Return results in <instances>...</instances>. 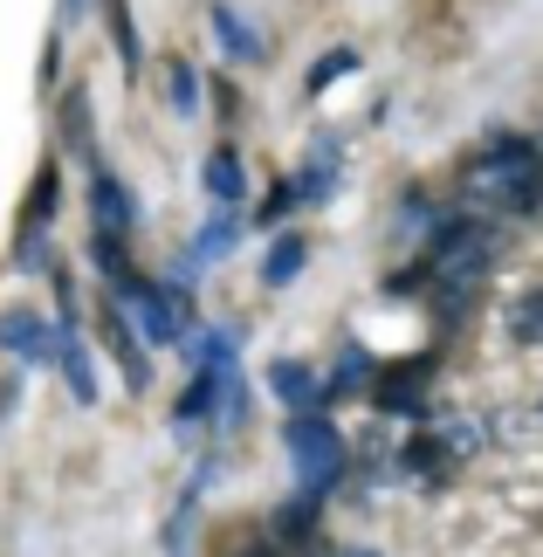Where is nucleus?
Instances as JSON below:
<instances>
[{
    "label": "nucleus",
    "instance_id": "nucleus-1",
    "mask_svg": "<svg viewBox=\"0 0 543 557\" xmlns=\"http://www.w3.org/2000/svg\"><path fill=\"white\" fill-rule=\"evenodd\" d=\"M468 193L503 213H536L543 207V145L530 138H495L468 165Z\"/></svg>",
    "mask_w": 543,
    "mask_h": 557
},
{
    "label": "nucleus",
    "instance_id": "nucleus-2",
    "mask_svg": "<svg viewBox=\"0 0 543 557\" xmlns=\"http://www.w3.org/2000/svg\"><path fill=\"white\" fill-rule=\"evenodd\" d=\"M282 447H289V461H296V482L317 488V496H331L344 482V468H351V447H344L337 420H323L317 406H296V420L282 426Z\"/></svg>",
    "mask_w": 543,
    "mask_h": 557
},
{
    "label": "nucleus",
    "instance_id": "nucleus-3",
    "mask_svg": "<svg viewBox=\"0 0 543 557\" xmlns=\"http://www.w3.org/2000/svg\"><path fill=\"white\" fill-rule=\"evenodd\" d=\"M118 317L145 337V345H180V337H186V296L172 289V283L165 289L145 283L138 269L118 275Z\"/></svg>",
    "mask_w": 543,
    "mask_h": 557
},
{
    "label": "nucleus",
    "instance_id": "nucleus-4",
    "mask_svg": "<svg viewBox=\"0 0 543 557\" xmlns=\"http://www.w3.org/2000/svg\"><path fill=\"white\" fill-rule=\"evenodd\" d=\"M207 28H213V41H221V55H227V62H242V70L269 62V41H262V28H255V21H248L242 8L213 0V8H207Z\"/></svg>",
    "mask_w": 543,
    "mask_h": 557
},
{
    "label": "nucleus",
    "instance_id": "nucleus-5",
    "mask_svg": "<svg viewBox=\"0 0 543 557\" xmlns=\"http://www.w3.org/2000/svg\"><path fill=\"white\" fill-rule=\"evenodd\" d=\"M55 337H62V324H41L35 310H8V317H0V351H14L21 366H49Z\"/></svg>",
    "mask_w": 543,
    "mask_h": 557
},
{
    "label": "nucleus",
    "instance_id": "nucleus-6",
    "mask_svg": "<svg viewBox=\"0 0 543 557\" xmlns=\"http://www.w3.org/2000/svg\"><path fill=\"white\" fill-rule=\"evenodd\" d=\"M427 379H433V366H427V358H412V366H399L393 379H379V385H372V399L385 406V413H399V420H420Z\"/></svg>",
    "mask_w": 543,
    "mask_h": 557
},
{
    "label": "nucleus",
    "instance_id": "nucleus-7",
    "mask_svg": "<svg viewBox=\"0 0 543 557\" xmlns=\"http://www.w3.org/2000/svg\"><path fill=\"white\" fill-rule=\"evenodd\" d=\"M90 221H97V234H132L138 207H132V186H124L118 173H97L90 180Z\"/></svg>",
    "mask_w": 543,
    "mask_h": 557
},
{
    "label": "nucleus",
    "instance_id": "nucleus-8",
    "mask_svg": "<svg viewBox=\"0 0 543 557\" xmlns=\"http://www.w3.org/2000/svg\"><path fill=\"white\" fill-rule=\"evenodd\" d=\"M55 358H62V379H70V393H76L83 406H97V358H90V345L76 337V324H70V317H62Z\"/></svg>",
    "mask_w": 543,
    "mask_h": 557
},
{
    "label": "nucleus",
    "instance_id": "nucleus-9",
    "mask_svg": "<svg viewBox=\"0 0 543 557\" xmlns=\"http://www.w3.org/2000/svg\"><path fill=\"white\" fill-rule=\"evenodd\" d=\"M331 193H337V138H317L310 165L296 173V200H303V207H323Z\"/></svg>",
    "mask_w": 543,
    "mask_h": 557
},
{
    "label": "nucleus",
    "instance_id": "nucleus-10",
    "mask_svg": "<svg viewBox=\"0 0 543 557\" xmlns=\"http://www.w3.org/2000/svg\"><path fill=\"white\" fill-rule=\"evenodd\" d=\"M269 393L296 413V406H317L323 399V385H317V372L303 366V358H275V366H269Z\"/></svg>",
    "mask_w": 543,
    "mask_h": 557
},
{
    "label": "nucleus",
    "instance_id": "nucleus-11",
    "mask_svg": "<svg viewBox=\"0 0 543 557\" xmlns=\"http://www.w3.org/2000/svg\"><path fill=\"white\" fill-rule=\"evenodd\" d=\"M242 242V207H227V200H213L207 213V227H200V242H193V255H200V269L207 262H221V255Z\"/></svg>",
    "mask_w": 543,
    "mask_h": 557
},
{
    "label": "nucleus",
    "instance_id": "nucleus-12",
    "mask_svg": "<svg viewBox=\"0 0 543 557\" xmlns=\"http://www.w3.org/2000/svg\"><path fill=\"white\" fill-rule=\"evenodd\" d=\"M303 262H310V248H303L296 234H275L269 255H262V283H269V289H289L296 275H303Z\"/></svg>",
    "mask_w": 543,
    "mask_h": 557
},
{
    "label": "nucleus",
    "instance_id": "nucleus-13",
    "mask_svg": "<svg viewBox=\"0 0 543 557\" xmlns=\"http://www.w3.org/2000/svg\"><path fill=\"white\" fill-rule=\"evenodd\" d=\"M159 83H165V103H172V117H193V111H200V70H193L186 55H172L165 70H159Z\"/></svg>",
    "mask_w": 543,
    "mask_h": 557
},
{
    "label": "nucleus",
    "instance_id": "nucleus-14",
    "mask_svg": "<svg viewBox=\"0 0 543 557\" xmlns=\"http://www.w3.org/2000/svg\"><path fill=\"white\" fill-rule=\"evenodd\" d=\"M207 200H227V207H242V200H248V173H242V159H234L227 145L207 159Z\"/></svg>",
    "mask_w": 543,
    "mask_h": 557
},
{
    "label": "nucleus",
    "instance_id": "nucleus-15",
    "mask_svg": "<svg viewBox=\"0 0 543 557\" xmlns=\"http://www.w3.org/2000/svg\"><path fill=\"white\" fill-rule=\"evenodd\" d=\"M103 345H111L118 351V366H124V379H132V385H145L151 379V366H145V351H138V331L132 324H124V317L111 310V317H103Z\"/></svg>",
    "mask_w": 543,
    "mask_h": 557
},
{
    "label": "nucleus",
    "instance_id": "nucleus-16",
    "mask_svg": "<svg viewBox=\"0 0 543 557\" xmlns=\"http://www.w3.org/2000/svg\"><path fill=\"white\" fill-rule=\"evenodd\" d=\"M365 385H372V351L344 345V358H337V372H331L323 393H331V399H351V393H365Z\"/></svg>",
    "mask_w": 543,
    "mask_h": 557
},
{
    "label": "nucleus",
    "instance_id": "nucleus-17",
    "mask_svg": "<svg viewBox=\"0 0 543 557\" xmlns=\"http://www.w3.org/2000/svg\"><path fill=\"white\" fill-rule=\"evenodd\" d=\"M317 509H323V496H317V488H303V496H296V503H289V509L275 517V530H282L289 544H303V537L317 530Z\"/></svg>",
    "mask_w": 543,
    "mask_h": 557
},
{
    "label": "nucleus",
    "instance_id": "nucleus-18",
    "mask_svg": "<svg viewBox=\"0 0 543 557\" xmlns=\"http://www.w3.org/2000/svg\"><path fill=\"white\" fill-rule=\"evenodd\" d=\"M509 337H516V345H543V289L516 296V310H509Z\"/></svg>",
    "mask_w": 543,
    "mask_h": 557
},
{
    "label": "nucleus",
    "instance_id": "nucleus-19",
    "mask_svg": "<svg viewBox=\"0 0 543 557\" xmlns=\"http://www.w3.org/2000/svg\"><path fill=\"white\" fill-rule=\"evenodd\" d=\"M433 441L447 447V461H468L474 447H482V426H474V420H447V426H433Z\"/></svg>",
    "mask_w": 543,
    "mask_h": 557
},
{
    "label": "nucleus",
    "instance_id": "nucleus-20",
    "mask_svg": "<svg viewBox=\"0 0 543 557\" xmlns=\"http://www.w3.org/2000/svg\"><path fill=\"white\" fill-rule=\"evenodd\" d=\"M14 269L21 275H49L55 262H49V234H41V221L28 227V234H21V255H14Z\"/></svg>",
    "mask_w": 543,
    "mask_h": 557
},
{
    "label": "nucleus",
    "instance_id": "nucleus-21",
    "mask_svg": "<svg viewBox=\"0 0 543 557\" xmlns=\"http://www.w3.org/2000/svg\"><path fill=\"white\" fill-rule=\"evenodd\" d=\"M351 70H358V55H351V49H331V55H323L317 70H310V97H317V90H331V83H337V76H351Z\"/></svg>",
    "mask_w": 543,
    "mask_h": 557
},
{
    "label": "nucleus",
    "instance_id": "nucleus-22",
    "mask_svg": "<svg viewBox=\"0 0 543 557\" xmlns=\"http://www.w3.org/2000/svg\"><path fill=\"white\" fill-rule=\"evenodd\" d=\"M111 41H118V55H124V70H138V35H132V8H111Z\"/></svg>",
    "mask_w": 543,
    "mask_h": 557
},
{
    "label": "nucleus",
    "instance_id": "nucleus-23",
    "mask_svg": "<svg viewBox=\"0 0 543 557\" xmlns=\"http://www.w3.org/2000/svg\"><path fill=\"white\" fill-rule=\"evenodd\" d=\"M289 207H303V200H296V180H275V186H269V200H262V213H255V221H262V227H275V221H282V213H289Z\"/></svg>",
    "mask_w": 543,
    "mask_h": 557
}]
</instances>
